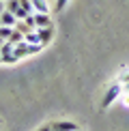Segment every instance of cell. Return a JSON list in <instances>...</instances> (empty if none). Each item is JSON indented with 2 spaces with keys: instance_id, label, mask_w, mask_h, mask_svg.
Here are the masks:
<instances>
[{
  "instance_id": "obj_1",
  "label": "cell",
  "mask_w": 129,
  "mask_h": 131,
  "mask_svg": "<svg viewBox=\"0 0 129 131\" xmlns=\"http://www.w3.org/2000/svg\"><path fill=\"white\" fill-rule=\"evenodd\" d=\"M13 52H15V56L19 58H26V56H35V54H39V52H43V45L41 43H28V41H19L17 45L13 47Z\"/></svg>"
},
{
  "instance_id": "obj_2",
  "label": "cell",
  "mask_w": 129,
  "mask_h": 131,
  "mask_svg": "<svg viewBox=\"0 0 129 131\" xmlns=\"http://www.w3.org/2000/svg\"><path fill=\"white\" fill-rule=\"evenodd\" d=\"M121 95H123V84L121 82H114L112 86H107V90L103 92V99H101V110H107Z\"/></svg>"
},
{
  "instance_id": "obj_3",
  "label": "cell",
  "mask_w": 129,
  "mask_h": 131,
  "mask_svg": "<svg viewBox=\"0 0 129 131\" xmlns=\"http://www.w3.org/2000/svg\"><path fill=\"white\" fill-rule=\"evenodd\" d=\"M37 32H39V41H41L43 47L50 45V43L54 41V37H56V28H54V24L52 26H45V28H37Z\"/></svg>"
},
{
  "instance_id": "obj_4",
  "label": "cell",
  "mask_w": 129,
  "mask_h": 131,
  "mask_svg": "<svg viewBox=\"0 0 129 131\" xmlns=\"http://www.w3.org/2000/svg\"><path fill=\"white\" fill-rule=\"evenodd\" d=\"M7 9H9V11H11V13H13L15 17H17V19H24L26 15H28V13H26L24 9H22L19 0H7Z\"/></svg>"
},
{
  "instance_id": "obj_5",
  "label": "cell",
  "mask_w": 129,
  "mask_h": 131,
  "mask_svg": "<svg viewBox=\"0 0 129 131\" xmlns=\"http://www.w3.org/2000/svg\"><path fill=\"white\" fill-rule=\"evenodd\" d=\"M50 129L52 131H78L80 127L75 123H71V121H58V123H52Z\"/></svg>"
},
{
  "instance_id": "obj_6",
  "label": "cell",
  "mask_w": 129,
  "mask_h": 131,
  "mask_svg": "<svg viewBox=\"0 0 129 131\" xmlns=\"http://www.w3.org/2000/svg\"><path fill=\"white\" fill-rule=\"evenodd\" d=\"M0 19H2V26H11V28H15V24H17V17H15L13 13H11L9 9H4L2 13H0Z\"/></svg>"
},
{
  "instance_id": "obj_7",
  "label": "cell",
  "mask_w": 129,
  "mask_h": 131,
  "mask_svg": "<svg viewBox=\"0 0 129 131\" xmlns=\"http://www.w3.org/2000/svg\"><path fill=\"white\" fill-rule=\"evenodd\" d=\"M35 21H37V28H45V26H52L50 13H35Z\"/></svg>"
},
{
  "instance_id": "obj_8",
  "label": "cell",
  "mask_w": 129,
  "mask_h": 131,
  "mask_svg": "<svg viewBox=\"0 0 129 131\" xmlns=\"http://www.w3.org/2000/svg\"><path fill=\"white\" fill-rule=\"evenodd\" d=\"M32 9H35V13H50L47 0H32Z\"/></svg>"
},
{
  "instance_id": "obj_9",
  "label": "cell",
  "mask_w": 129,
  "mask_h": 131,
  "mask_svg": "<svg viewBox=\"0 0 129 131\" xmlns=\"http://www.w3.org/2000/svg\"><path fill=\"white\" fill-rule=\"evenodd\" d=\"M22 21H24V24H26V28H28V30H37V21H35V13H28V15H26V17L22 19Z\"/></svg>"
},
{
  "instance_id": "obj_10",
  "label": "cell",
  "mask_w": 129,
  "mask_h": 131,
  "mask_svg": "<svg viewBox=\"0 0 129 131\" xmlns=\"http://www.w3.org/2000/svg\"><path fill=\"white\" fill-rule=\"evenodd\" d=\"M24 41L35 43V45H37V43H41V41H39V32H37V30H28V32L24 35Z\"/></svg>"
},
{
  "instance_id": "obj_11",
  "label": "cell",
  "mask_w": 129,
  "mask_h": 131,
  "mask_svg": "<svg viewBox=\"0 0 129 131\" xmlns=\"http://www.w3.org/2000/svg\"><path fill=\"white\" fill-rule=\"evenodd\" d=\"M9 41L13 43V45H17L19 41H24V32H19L17 28H13V32H11V37H9Z\"/></svg>"
},
{
  "instance_id": "obj_12",
  "label": "cell",
  "mask_w": 129,
  "mask_h": 131,
  "mask_svg": "<svg viewBox=\"0 0 129 131\" xmlns=\"http://www.w3.org/2000/svg\"><path fill=\"white\" fill-rule=\"evenodd\" d=\"M2 62L4 64H15V62H19V58L15 56V52H13V54H9V56H2Z\"/></svg>"
},
{
  "instance_id": "obj_13",
  "label": "cell",
  "mask_w": 129,
  "mask_h": 131,
  "mask_svg": "<svg viewBox=\"0 0 129 131\" xmlns=\"http://www.w3.org/2000/svg\"><path fill=\"white\" fill-rule=\"evenodd\" d=\"M22 9L26 11V13H35V9H32V0H19Z\"/></svg>"
},
{
  "instance_id": "obj_14",
  "label": "cell",
  "mask_w": 129,
  "mask_h": 131,
  "mask_svg": "<svg viewBox=\"0 0 129 131\" xmlns=\"http://www.w3.org/2000/svg\"><path fill=\"white\" fill-rule=\"evenodd\" d=\"M11 32H13V28H11V26H0V37H2V39H7V41H9Z\"/></svg>"
},
{
  "instance_id": "obj_15",
  "label": "cell",
  "mask_w": 129,
  "mask_h": 131,
  "mask_svg": "<svg viewBox=\"0 0 129 131\" xmlns=\"http://www.w3.org/2000/svg\"><path fill=\"white\" fill-rule=\"evenodd\" d=\"M69 4V0H56V11H62Z\"/></svg>"
},
{
  "instance_id": "obj_16",
  "label": "cell",
  "mask_w": 129,
  "mask_h": 131,
  "mask_svg": "<svg viewBox=\"0 0 129 131\" xmlns=\"http://www.w3.org/2000/svg\"><path fill=\"white\" fill-rule=\"evenodd\" d=\"M123 92H125V95H129V82H125V84H123Z\"/></svg>"
},
{
  "instance_id": "obj_17",
  "label": "cell",
  "mask_w": 129,
  "mask_h": 131,
  "mask_svg": "<svg viewBox=\"0 0 129 131\" xmlns=\"http://www.w3.org/2000/svg\"><path fill=\"white\" fill-rule=\"evenodd\" d=\"M37 131H52V129H50V125H43V127H39Z\"/></svg>"
},
{
  "instance_id": "obj_18",
  "label": "cell",
  "mask_w": 129,
  "mask_h": 131,
  "mask_svg": "<svg viewBox=\"0 0 129 131\" xmlns=\"http://www.w3.org/2000/svg\"><path fill=\"white\" fill-rule=\"evenodd\" d=\"M4 9H7V2H2V0H0V13H2Z\"/></svg>"
},
{
  "instance_id": "obj_19",
  "label": "cell",
  "mask_w": 129,
  "mask_h": 131,
  "mask_svg": "<svg viewBox=\"0 0 129 131\" xmlns=\"http://www.w3.org/2000/svg\"><path fill=\"white\" fill-rule=\"evenodd\" d=\"M4 41H7V39H2V37H0V47H2V43H4Z\"/></svg>"
},
{
  "instance_id": "obj_20",
  "label": "cell",
  "mask_w": 129,
  "mask_h": 131,
  "mask_svg": "<svg viewBox=\"0 0 129 131\" xmlns=\"http://www.w3.org/2000/svg\"><path fill=\"white\" fill-rule=\"evenodd\" d=\"M0 62H2V54H0Z\"/></svg>"
},
{
  "instance_id": "obj_21",
  "label": "cell",
  "mask_w": 129,
  "mask_h": 131,
  "mask_svg": "<svg viewBox=\"0 0 129 131\" xmlns=\"http://www.w3.org/2000/svg\"><path fill=\"white\" fill-rule=\"evenodd\" d=\"M0 26H2V19H0Z\"/></svg>"
},
{
  "instance_id": "obj_22",
  "label": "cell",
  "mask_w": 129,
  "mask_h": 131,
  "mask_svg": "<svg viewBox=\"0 0 129 131\" xmlns=\"http://www.w3.org/2000/svg\"><path fill=\"white\" fill-rule=\"evenodd\" d=\"M2 2H7V0H2Z\"/></svg>"
},
{
  "instance_id": "obj_23",
  "label": "cell",
  "mask_w": 129,
  "mask_h": 131,
  "mask_svg": "<svg viewBox=\"0 0 129 131\" xmlns=\"http://www.w3.org/2000/svg\"><path fill=\"white\" fill-rule=\"evenodd\" d=\"M78 131H80V129H78Z\"/></svg>"
}]
</instances>
